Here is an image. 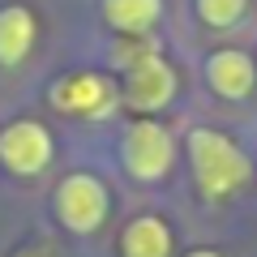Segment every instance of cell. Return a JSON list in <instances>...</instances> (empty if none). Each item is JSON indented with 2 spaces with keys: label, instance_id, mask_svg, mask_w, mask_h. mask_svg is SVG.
Wrapping results in <instances>:
<instances>
[{
  "label": "cell",
  "instance_id": "obj_1",
  "mask_svg": "<svg viewBox=\"0 0 257 257\" xmlns=\"http://www.w3.org/2000/svg\"><path fill=\"white\" fill-rule=\"evenodd\" d=\"M184 150H189V167H193V180H197V193H202L206 202L231 197V193L244 189L248 176H253L248 155L223 133V128H206V124L189 128Z\"/></svg>",
  "mask_w": 257,
  "mask_h": 257
},
{
  "label": "cell",
  "instance_id": "obj_2",
  "mask_svg": "<svg viewBox=\"0 0 257 257\" xmlns=\"http://www.w3.org/2000/svg\"><path fill=\"white\" fill-rule=\"evenodd\" d=\"M120 167L128 180L138 184H159L172 176L176 167V138L172 128L159 124L155 116H142L133 124H124L120 133Z\"/></svg>",
  "mask_w": 257,
  "mask_h": 257
},
{
  "label": "cell",
  "instance_id": "obj_3",
  "mask_svg": "<svg viewBox=\"0 0 257 257\" xmlns=\"http://www.w3.org/2000/svg\"><path fill=\"white\" fill-rule=\"evenodd\" d=\"M52 214L64 231L94 236L111 214V193L94 172H69V176H60V184L52 193Z\"/></svg>",
  "mask_w": 257,
  "mask_h": 257
},
{
  "label": "cell",
  "instance_id": "obj_4",
  "mask_svg": "<svg viewBox=\"0 0 257 257\" xmlns=\"http://www.w3.org/2000/svg\"><path fill=\"white\" fill-rule=\"evenodd\" d=\"M176 90H180V77H176V69L167 64V56L155 52V47H142V52L124 64L120 99H124L128 111L155 116V111H163L167 103L176 99Z\"/></svg>",
  "mask_w": 257,
  "mask_h": 257
},
{
  "label": "cell",
  "instance_id": "obj_5",
  "mask_svg": "<svg viewBox=\"0 0 257 257\" xmlns=\"http://www.w3.org/2000/svg\"><path fill=\"white\" fill-rule=\"evenodd\" d=\"M47 103L73 120H107L124 99H120V86L103 73H64L52 86Z\"/></svg>",
  "mask_w": 257,
  "mask_h": 257
},
{
  "label": "cell",
  "instance_id": "obj_6",
  "mask_svg": "<svg viewBox=\"0 0 257 257\" xmlns=\"http://www.w3.org/2000/svg\"><path fill=\"white\" fill-rule=\"evenodd\" d=\"M56 159V138L47 133V124L39 120H9L0 128V167L9 176L35 180L52 167Z\"/></svg>",
  "mask_w": 257,
  "mask_h": 257
},
{
  "label": "cell",
  "instance_id": "obj_7",
  "mask_svg": "<svg viewBox=\"0 0 257 257\" xmlns=\"http://www.w3.org/2000/svg\"><path fill=\"white\" fill-rule=\"evenodd\" d=\"M206 86L227 103L248 99L257 86V60L240 47H219V52L206 56Z\"/></svg>",
  "mask_w": 257,
  "mask_h": 257
},
{
  "label": "cell",
  "instance_id": "obj_8",
  "mask_svg": "<svg viewBox=\"0 0 257 257\" xmlns=\"http://www.w3.org/2000/svg\"><path fill=\"white\" fill-rule=\"evenodd\" d=\"M39 39V18L26 5H0V69H18L30 60Z\"/></svg>",
  "mask_w": 257,
  "mask_h": 257
},
{
  "label": "cell",
  "instance_id": "obj_9",
  "mask_svg": "<svg viewBox=\"0 0 257 257\" xmlns=\"http://www.w3.org/2000/svg\"><path fill=\"white\" fill-rule=\"evenodd\" d=\"M176 236L163 214H138L120 231V257H172Z\"/></svg>",
  "mask_w": 257,
  "mask_h": 257
},
{
  "label": "cell",
  "instance_id": "obj_10",
  "mask_svg": "<svg viewBox=\"0 0 257 257\" xmlns=\"http://www.w3.org/2000/svg\"><path fill=\"white\" fill-rule=\"evenodd\" d=\"M99 13L116 35L146 39L163 22V0H99Z\"/></svg>",
  "mask_w": 257,
  "mask_h": 257
},
{
  "label": "cell",
  "instance_id": "obj_11",
  "mask_svg": "<svg viewBox=\"0 0 257 257\" xmlns=\"http://www.w3.org/2000/svg\"><path fill=\"white\" fill-rule=\"evenodd\" d=\"M193 9L210 30H231L236 22H244L248 0H193Z\"/></svg>",
  "mask_w": 257,
  "mask_h": 257
},
{
  "label": "cell",
  "instance_id": "obj_12",
  "mask_svg": "<svg viewBox=\"0 0 257 257\" xmlns=\"http://www.w3.org/2000/svg\"><path fill=\"white\" fill-rule=\"evenodd\" d=\"M184 257H223V253H214V248H193V253H184Z\"/></svg>",
  "mask_w": 257,
  "mask_h": 257
}]
</instances>
